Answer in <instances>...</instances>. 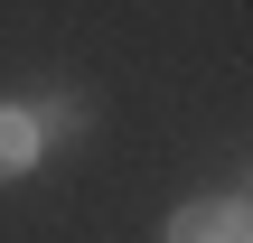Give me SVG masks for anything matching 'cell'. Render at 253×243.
I'll use <instances>...</instances> for the list:
<instances>
[{"label":"cell","instance_id":"6da1fadb","mask_svg":"<svg viewBox=\"0 0 253 243\" xmlns=\"http://www.w3.org/2000/svg\"><path fill=\"white\" fill-rule=\"evenodd\" d=\"M160 243H253V215L235 197H197V206H178L169 215V234Z\"/></svg>","mask_w":253,"mask_h":243},{"label":"cell","instance_id":"7a4b0ae2","mask_svg":"<svg viewBox=\"0 0 253 243\" xmlns=\"http://www.w3.org/2000/svg\"><path fill=\"white\" fill-rule=\"evenodd\" d=\"M38 150H47L38 112H28V103H0V187H9V178H28V169H38Z\"/></svg>","mask_w":253,"mask_h":243}]
</instances>
